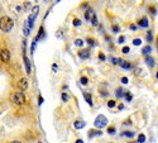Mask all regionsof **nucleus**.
<instances>
[{"label":"nucleus","instance_id":"obj_17","mask_svg":"<svg viewBox=\"0 0 158 143\" xmlns=\"http://www.w3.org/2000/svg\"><path fill=\"white\" fill-rule=\"evenodd\" d=\"M92 14H94V11L91 9H87L86 11H85V18H86L87 20H90V19H91V17H92Z\"/></svg>","mask_w":158,"mask_h":143},{"label":"nucleus","instance_id":"obj_34","mask_svg":"<svg viewBox=\"0 0 158 143\" xmlns=\"http://www.w3.org/2000/svg\"><path fill=\"white\" fill-rule=\"evenodd\" d=\"M113 31L115 32V33H118V32H119V27H118V25H113Z\"/></svg>","mask_w":158,"mask_h":143},{"label":"nucleus","instance_id":"obj_11","mask_svg":"<svg viewBox=\"0 0 158 143\" xmlns=\"http://www.w3.org/2000/svg\"><path fill=\"white\" fill-rule=\"evenodd\" d=\"M85 125H86V123H85L84 120H76L74 123V127L76 128V129H82Z\"/></svg>","mask_w":158,"mask_h":143},{"label":"nucleus","instance_id":"obj_35","mask_svg":"<svg viewBox=\"0 0 158 143\" xmlns=\"http://www.w3.org/2000/svg\"><path fill=\"white\" fill-rule=\"evenodd\" d=\"M99 60H101V61H105V56L102 53H99Z\"/></svg>","mask_w":158,"mask_h":143},{"label":"nucleus","instance_id":"obj_21","mask_svg":"<svg viewBox=\"0 0 158 143\" xmlns=\"http://www.w3.org/2000/svg\"><path fill=\"white\" fill-rule=\"evenodd\" d=\"M145 142V136L143 133H140L138 136V143H144Z\"/></svg>","mask_w":158,"mask_h":143},{"label":"nucleus","instance_id":"obj_1","mask_svg":"<svg viewBox=\"0 0 158 143\" xmlns=\"http://www.w3.org/2000/svg\"><path fill=\"white\" fill-rule=\"evenodd\" d=\"M13 27H14V22L11 18H9L7 15L0 18V31L8 33V32H10L13 29Z\"/></svg>","mask_w":158,"mask_h":143},{"label":"nucleus","instance_id":"obj_16","mask_svg":"<svg viewBox=\"0 0 158 143\" xmlns=\"http://www.w3.org/2000/svg\"><path fill=\"white\" fill-rule=\"evenodd\" d=\"M134 136H135L134 132H129V130H128V132H123L121 133V137H127V138H133Z\"/></svg>","mask_w":158,"mask_h":143},{"label":"nucleus","instance_id":"obj_28","mask_svg":"<svg viewBox=\"0 0 158 143\" xmlns=\"http://www.w3.org/2000/svg\"><path fill=\"white\" fill-rule=\"evenodd\" d=\"M125 99H127V101H130L131 100V99H133V96H131V94H130V92H125Z\"/></svg>","mask_w":158,"mask_h":143},{"label":"nucleus","instance_id":"obj_7","mask_svg":"<svg viewBox=\"0 0 158 143\" xmlns=\"http://www.w3.org/2000/svg\"><path fill=\"white\" fill-rule=\"evenodd\" d=\"M23 58H24V65H25V70H27V74L31 75L32 72V66H31V61L29 58L25 56V52H23Z\"/></svg>","mask_w":158,"mask_h":143},{"label":"nucleus","instance_id":"obj_36","mask_svg":"<svg viewBox=\"0 0 158 143\" xmlns=\"http://www.w3.org/2000/svg\"><path fill=\"white\" fill-rule=\"evenodd\" d=\"M121 82L123 84H128V77H121Z\"/></svg>","mask_w":158,"mask_h":143},{"label":"nucleus","instance_id":"obj_38","mask_svg":"<svg viewBox=\"0 0 158 143\" xmlns=\"http://www.w3.org/2000/svg\"><path fill=\"white\" fill-rule=\"evenodd\" d=\"M38 101H39V103H38V104H39V105H40V104H42V103H43V98H42V96H39V99H38Z\"/></svg>","mask_w":158,"mask_h":143},{"label":"nucleus","instance_id":"obj_8","mask_svg":"<svg viewBox=\"0 0 158 143\" xmlns=\"http://www.w3.org/2000/svg\"><path fill=\"white\" fill-rule=\"evenodd\" d=\"M145 63L148 65V67H151V69H153L154 66H156V62H154V58L152 56H145Z\"/></svg>","mask_w":158,"mask_h":143},{"label":"nucleus","instance_id":"obj_26","mask_svg":"<svg viewBox=\"0 0 158 143\" xmlns=\"http://www.w3.org/2000/svg\"><path fill=\"white\" fill-rule=\"evenodd\" d=\"M81 24H82V22H81L80 19H75L74 20V25H75V27H80Z\"/></svg>","mask_w":158,"mask_h":143},{"label":"nucleus","instance_id":"obj_39","mask_svg":"<svg viewBox=\"0 0 158 143\" xmlns=\"http://www.w3.org/2000/svg\"><path fill=\"white\" fill-rule=\"evenodd\" d=\"M130 28L133 29V31H135V29H137V25H130Z\"/></svg>","mask_w":158,"mask_h":143},{"label":"nucleus","instance_id":"obj_25","mask_svg":"<svg viewBox=\"0 0 158 143\" xmlns=\"http://www.w3.org/2000/svg\"><path fill=\"white\" fill-rule=\"evenodd\" d=\"M133 45H134V46H140V45H142V39L135 38V39L133 41Z\"/></svg>","mask_w":158,"mask_h":143},{"label":"nucleus","instance_id":"obj_19","mask_svg":"<svg viewBox=\"0 0 158 143\" xmlns=\"http://www.w3.org/2000/svg\"><path fill=\"white\" fill-rule=\"evenodd\" d=\"M90 20H91L92 25H98V24H99V22H98V18H96V14H95V13L92 14V17H91V19H90Z\"/></svg>","mask_w":158,"mask_h":143},{"label":"nucleus","instance_id":"obj_42","mask_svg":"<svg viewBox=\"0 0 158 143\" xmlns=\"http://www.w3.org/2000/svg\"><path fill=\"white\" fill-rule=\"evenodd\" d=\"M11 143H22V142H19V141H13Z\"/></svg>","mask_w":158,"mask_h":143},{"label":"nucleus","instance_id":"obj_31","mask_svg":"<svg viewBox=\"0 0 158 143\" xmlns=\"http://www.w3.org/2000/svg\"><path fill=\"white\" fill-rule=\"evenodd\" d=\"M149 11H151V13L153 14V15H156V13H157V11H156V8H153V7L149 8Z\"/></svg>","mask_w":158,"mask_h":143},{"label":"nucleus","instance_id":"obj_33","mask_svg":"<svg viewBox=\"0 0 158 143\" xmlns=\"http://www.w3.org/2000/svg\"><path fill=\"white\" fill-rule=\"evenodd\" d=\"M123 53H129V47H127V46H125V47L123 48Z\"/></svg>","mask_w":158,"mask_h":143},{"label":"nucleus","instance_id":"obj_10","mask_svg":"<svg viewBox=\"0 0 158 143\" xmlns=\"http://www.w3.org/2000/svg\"><path fill=\"white\" fill-rule=\"evenodd\" d=\"M118 65H120L123 69H125V70H129V69H131V65L129 62H127V61H124V60H119V63Z\"/></svg>","mask_w":158,"mask_h":143},{"label":"nucleus","instance_id":"obj_40","mask_svg":"<svg viewBox=\"0 0 158 143\" xmlns=\"http://www.w3.org/2000/svg\"><path fill=\"white\" fill-rule=\"evenodd\" d=\"M76 143H84V141H82V139H77V141H76Z\"/></svg>","mask_w":158,"mask_h":143},{"label":"nucleus","instance_id":"obj_12","mask_svg":"<svg viewBox=\"0 0 158 143\" xmlns=\"http://www.w3.org/2000/svg\"><path fill=\"white\" fill-rule=\"evenodd\" d=\"M78 56L81 58H89L90 57V51L89 49H82V51L78 52Z\"/></svg>","mask_w":158,"mask_h":143},{"label":"nucleus","instance_id":"obj_4","mask_svg":"<svg viewBox=\"0 0 158 143\" xmlns=\"http://www.w3.org/2000/svg\"><path fill=\"white\" fill-rule=\"evenodd\" d=\"M38 11H39V7H34L33 9H32V14L29 15V18L27 20V24L29 25V27H33V23H34V20H36L37 18V15H38Z\"/></svg>","mask_w":158,"mask_h":143},{"label":"nucleus","instance_id":"obj_2","mask_svg":"<svg viewBox=\"0 0 158 143\" xmlns=\"http://www.w3.org/2000/svg\"><path fill=\"white\" fill-rule=\"evenodd\" d=\"M11 101H13L15 105H23L25 103V95L23 91H18V92H14L11 95Z\"/></svg>","mask_w":158,"mask_h":143},{"label":"nucleus","instance_id":"obj_22","mask_svg":"<svg viewBox=\"0 0 158 143\" xmlns=\"http://www.w3.org/2000/svg\"><path fill=\"white\" fill-rule=\"evenodd\" d=\"M147 41L148 42H152V41H153V33H152L151 31L147 32Z\"/></svg>","mask_w":158,"mask_h":143},{"label":"nucleus","instance_id":"obj_9","mask_svg":"<svg viewBox=\"0 0 158 143\" xmlns=\"http://www.w3.org/2000/svg\"><path fill=\"white\" fill-rule=\"evenodd\" d=\"M138 25H139V27H142V28H148V25H149L148 19L145 18V17H143V18L138 22Z\"/></svg>","mask_w":158,"mask_h":143},{"label":"nucleus","instance_id":"obj_3","mask_svg":"<svg viewBox=\"0 0 158 143\" xmlns=\"http://www.w3.org/2000/svg\"><path fill=\"white\" fill-rule=\"evenodd\" d=\"M108 118L105 115H98L96 116V119H95V122H94V125H95L96 128H99V129H101V128H104V127H106L108 125Z\"/></svg>","mask_w":158,"mask_h":143},{"label":"nucleus","instance_id":"obj_41","mask_svg":"<svg viewBox=\"0 0 158 143\" xmlns=\"http://www.w3.org/2000/svg\"><path fill=\"white\" fill-rule=\"evenodd\" d=\"M119 109H120V110H121V109H124V105L120 104V105H119Z\"/></svg>","mask_w":158,"mask_h":143},{"label":"nucleus","instance_id":"obj_37","mask_svg":"<svg viewBox=\"0 0 158 143\" xmlns=\"http://www.w3.org/2000/svg\"><path fill=\"white\" fill-rule=\"evenodd\" d=\"M124 41H125V38H124V37H119V43H124Z\"/></svg>","mask_w":158,"mask_h":143},{"label":"nucleus","instance_id":"obj_20","mask_svg":"<svg viewBox=\"0 0 158 143\" xmlns=\"http://www.w3.org/2000/svg\"><path fill=\"white\" fill-rule=\"evenodd\" d=\"M84 43H85V42H84V41L81 39V38H77V39L75 41V46H77V47H82Z\"/></svg>","mask_w":158,"mask_h":143},{"label":"nucleus","instance_id":"obj_30","mask_svg":"<svg viewBox=\"0 0 158 143\" xmlns=\"http://www.w3.org/2000/svg\"><path fill=\"white\" fill-rule=\"evenodd\" d=\"M87 43H89L90 46H96V42H95V39H91V38H89V39H87Z\"/></svg>","mask_w":158,"mask_h":143},{"label":"nucleus","instance_id":"obj_18","mask_svg":"<svg viewBox=\"0 0 158 143\" xmlns=\"http://www.w3.org/2000/svg\"><path fill=\"white\" fill-rule=\"evenodd\" d=\"M125 95V91L123 89H120V87H119L118 90H116V98H123V96Z\"/></svg>","mask_w":158,"mask_h":143},{"label":"nucleus","instance_id":"obj_6","mask_svg":"<svg viewBox=\"0 0 158 143\" xmlns=\"http://www.w3.org/2000/svg\"><path fill=\"white\" fill-rule=\"evenodd\" d=\"M0 60H1L3 62H8V61L10 60V52L8 51V49H1V51H0Z\"/></svg>","mask_w":158,"mask_h":143},{"label":"nucleus","instance_id":"obj_23","mask_svg":"<svg viewBox=\"0 0 158 143\" xmlns=\"http://www.w3.org/2000/svg\"><path fill=\"white\" fill-rule=\"evenodd\" d=\"M108 106H109V108H115L116 106V101L115 100H109V101H108Z\"/></svg>","mask_w":158,"mask_h":143},{"label":"nucleus","instance_id":"obj_29","mask_svg":"<svg viewBox=\"0 0 158 143\" xmlns=\"http://www.w3.org/2000/svg\"><path fill=\"white\" fill-rule=\"evenodd\" d=\"M80 81H81V84H82V85H87V81H89V80H87V77H86V76H82Z\"/></svg>","mask_w":158,"mask_h":143},{"label":"nucleus","instance_id":"obj_24","mask_svg":"<svg viewBox=\"0 0 158 143\" xmlns=\"http://www.w3.org/2000/svg\"><path fill=\"white\" fill-rule=\"evenodd\" d=\"M115 132H116L115 127H109V128H108V133H109V134H115Z\"/></svg>","mask_w":158,"mask_h":143},{"label":"nucleus","instance_id":"obj_15","mask_svg":"<svg viewBox=\"0 0 158 143\" xmlns=\"http://www.w3.org/2000/svg\"><path fill=\"white\" fill-rule=\"evenodd\" d=\"M151 52H152V47H151V46H145V47L142 48V53L145 55V56H148Z\"/></svg>","mask_w":158,"mask_h":143},{"label":"nucleus","instance_id":"obj_32","mask_svg":"<svg viewBox=\"0 0 158 143\" xmlns=\"http://www.w3.org/2000/svg\"><path fill=\"white\" fill-rule=\"evenodd\" d=\"M62 100H63V101H67V100H68V96H67L66 92H63V94H62Z\"/></svg>","mask_w":158,"mask_h":143},{"label":"nucleus","instance_id":"obj_43","mask_svg":"<svg viewBox=\"0 0 158 143\" xmlns=\"http://www.w3.org/2000/svg\"><path fill=\"white\" fill-rule=\"evenodd\" d=\"M156 77L158 78V71H157V74H156Z\"/></svg>","mask_w":158,"mask_h":143},{"label":"nucleus","instance_id":"obj_13","mask_svg":"<svg viewBox=\"0 0 158 143\" xmlns=\"http://www.w3.org/2000/svg\"><path fill=\"white\" fill-rule=\"evenodd\" d=\"M101 134H102L101 130H90L89 137H90V138H94V137H100Z\"/></svg>","mask_w":158,"mask_h":143},{"label":"nucleus","instance_id":"obj_5","mask_svg":"<svg viewBox=\"0 0 158 143\" xmlns=\"http://www.w3.org/2000/svg\"><path fill=\"white\" fill-rule=\"evenodd\" d=\"M17 86H18L19 91H25V90L28 89V80L27 78H20V80L18 81V84H17Z\"/></svg>","mask_w":158,"mask_h":143},{"label":"nucleus","instance_id":"obj_27","mask_svg":"<svg viewBox=\"0 0 158 143\" xmlns=\"http://www.w3.org/2000/svg\"><path fill=\"white\" fill-rule=\"evenodd\" d=\"M110 61H112L113 65H118L119 63V58H115V57H110Z\"/></svg>","mask_w":158,"mask_h":143},{"label":"nucleus","instance_id":"obj_14","mask_svg":"<svg viewBox=\"0 0 158 143\" xmlns=\"http://www.w3.org/2000/svg\"><path fill=\"white\" fill-rule=\"evenodd\" d=\"M84 98L86 100V103L89 105H92V96L89 94V92H84Z\"/></svg>","mask_w":158,"mask_h":143}]
</instances>
